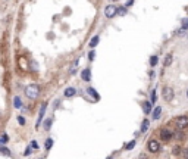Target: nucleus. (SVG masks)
I'll list each match as a JSON object with an SVG mask.
<instances>
[{
    "mask_svg": "<svg viewBox=\"0 0 188 159\" xmlns=\"http://www.w3.org/2000/svg\"><path fill=\"white\" fill-rule=\"evenodd\" d=\"M25 96H27L28 99H31V100H35L37 97L40 96V87L37 84L27 85V87H25Z\"/></svg>",
    "mask_w": 188,
    "mask_h": 159,
    "instance_id": "1",
    "label": "nucleus"
},
{
    "mask_svg": "<svg viewBox=\"0 0 188 159\" xmlns=\"http://www.w3.org/2000/svg\"><path fill=\"white\" fill-rule=\"evenodd\" d=\"M147 149H148V152L156 153V152L160 150V144H159L157 140H150V141L147 143Z\"/></svg>",
    "mask_w": 188,
    "mask_h": 159,
    "instance_id": "2",
    "label": "nucleus"
},
{
    "mask_svg": "<svg viewBox=\"0 0 188 159\" xmlns=\"http://www.w3.org/2000/svg\"><path fill=\"white\" fill-rule=\"evenodd\" d=\"M175 122H177V127L179 130H184L185 127H188V116H178Z\"/></svg>",
    "mask_w": 188,
    "mask_h": 159,
    "instance_id": "3",
    "label": "nucleus"
},
{
    "mask_svg": "<svg viewBox=\"0 0 188 159\" xmlns=\"http://www.w3.org/2000/svg\"><path fill=\"white\" fill-rule=\"evenodd\" d=\"M163 99H165V102H172V99H173V90L170 87H165L163 89Z\"/></svg>",
    "mask_w": 188,
    "mask_h": 159,
    "instance_id": "4",
    "label": "nucleus"
},
{
    "mask_svg": "<svg viewBox=\"0 0 188 159\" xmlns=\"http://www.w3.org/2000/svg\"><path fill=\"white\" fill-rule=\"evenodd\" d=\"M104 15H106V18H113V16L116 15V7H115V6H112V5L106 6V9H104Z\"/></svg>",
    "mask_w": 188,
    "mask_h": 159,
    "instance_id": "5",
    "label": "nucleus"
},
{
    "mask_svg": "<svg viewBox=\"0 0 188 159\" xmlns=\"http://www.w3.org/2000/svg\"><path fill=\"white\" fill-rule=\"evenodd\" d=\"M160 139H162V140H165V141L170 140V139H172V133H170V130H169V128H162V131H160Z\"/></svg>",
    "mask_w": 188,
    "mask_h": 159,
    "instance_id": "6",
    "label": "nucleus"
},
{
    "mask_svg": "<svg viewBox=\"0 0 188 159\" xmlns=\"http://www.w3.org/2000/svg\"><path fill=\"white\" fill-rule=\"evenodd\" d=\"M46 108H47V105L43 103V106H41V109H40V114H38V121H37V127H40V122H41V119H43V116H44V114H46Z\"/></svg>",
    "mask_w": 188,
    "mask_h": 159,
    "instance_id": "7",
    "label": "nucleus"
},
{
    "mask_svg": "<svg viewBox=\"0 0 188 159\" xmlns=\"http://www.w3.org/2000/svg\"><path fill=\"white\" fill-rule=\"evenodd\" d=\"M81 77H82L84 81H90V78H91V72H90V69H88V68H87V69H82Z\"/></svg>",
    "mask_w": 188,
    "mask_h": 159,
    "instance_id": "8",
    "label": "nucleus"
},
{
    "mask_svg": "<svg viewBox=\"0 0 188 159\" xmlns=\"http://www.w3.org/2000/svg\"><path fill=\"white\" fill-rule=\"evenodd\" d=\"M0 155L2 156H12V152L6 147V146H0Z\"/></svg>",
    "mask_w": 188,
    "mask_h": 159,
    "instance_id": "9",
    "label": "nucleus"
},
{
    "mask_svg": "<svg viewBox=\"0 0 188 159\" xmlns=\"http://www.w3.org/2000/svg\"><path fill=\"white\" fill-rule=\"evenodd\" d=\"M13 108H16V109L22 108V100H21L19 96H15V97H13Z\"/></svg>",
    "mask_w": 188,
    "mask_h": 159,
    "instance_id": "10",
    "label": "nucleus"
},
{
    "mask_svg": "<svg viewBox=\"0 0 188 159\" xmlns=\"http://www.w3.org/2000/svg\"><path fill=\"white\" fill-rule=\"evenodd\" d=\"M143 111H144V114H150V112H152V103H150V102H144L143 103Z\"/></svg>",
    "mask_w": 188,
    "mask_h": 159,
    "instance_id": "11",
    "label": "nucleus"
},
{
    "mask_svg": "<svg viewBox=\"0 0 188 159\" xmlns=\"http://www.w3.org/2000/svg\"><path fill=\"white\" fill-rule=\"evenodd\" d=\"M75 93H77V90H75L73 87H68L65 90V97H72V96H75Z\"/></svg>",
    "mask_w": 188,
    "mask_h": 159,
    "instance_id": "12",
    "label": "nucleus"
},
{
    "mask_svg": "<svg viewBox=\"0 0 188 159\" xmlns=\"http://www.w3.org/2000/svg\"><path fill=\"white\" fill-rule=\"evenodd\" d=\"M160 114H162V108L157 106L154 111H153V119H159V118H160Z\"/></svg>",
    "mask_w": 188,
    "mask_h": 159,
    "instance_id": "13",
    "label": "nucleus"
},
{
    "mask_svg": "<svg viewBox=\"0 0 188 159\" xmlns=\"http://www.w3.org/2000/svg\"><path fill=\"white\" fill-rule=\"evenodd\" d=\"M52 146H53V139H47V140H46V144H44L46 150H50V149H52Z\"/></svg>",
    "mask_w": 188,
    "mask_h": 159,
    "instance_id": "14",
    "label": "nucleus"
},
{
    "mask_svg": "<svg viewBox=\"0 0 188 159\" xmlns=\"http://www.w3.org/2000/svg\"><path fill=\"white\" fill-rule=\"evenodd\" d=\"M9 141V136L7 134H2V136H0V144H6Z\"/></svg>",
    "mask_w": 188,
    "mask_h": 159,
    "instance_id": "15",
    "label": "nucleus"
},
{
    "mask_svg": "<svg viewBox=\"0 0 188 159\" xmlns=\"http://www.w3.org/2000/svg\"><path fill=\"white\" fill-rule=\"evenodd\" d=\"M116 14L123 16V15H127V7H116Z\"/></svg>",
    "mask_w": 188,
    "mask_h": 159,
    "instance_id": "16",
    "label": "nucleus"
},
{
    "mask_svg": "<svg viewBox=\"0 0 188 159\" xmlns=\"http://www.w3.org/2000/svg\"><path fill=\"white\" fill-rule=\"evenodd\" d=\"M172 60H173L172 55H168V56H166V59H165V62H163V65H165V66H169V65L172 64Z\"/></svg>",
    "mask_w": 188,
    "mask_h": 159,
    "instance_id": "17",
    "label": "nucleus"
},
{
    "mask_svg": "<svg viewBox=\"0 0 188 159\" xmlns=\"http://www.w3.org/2000/svg\"><path fill=\"white\" fill-rule=\"evenodd\" d=\"M148 125H150V122H148L147 119H144V121H143V125H141V131L146 133V131L148 130Z\"/></svg>",
    "mask_w": 188,
    "mask_h": 159,
    "instance_id": "18",
    "label": "nucleus"
},
{
    "mask_svg": "<svg viewBox=\"0 0 188 159\" xmlns=\"http://www.w3.org/2000/svg\"><path fill=\"white\" fill-rule=\"evenodd\" d=\"M87 91H88V93H90V94H91V96L94 97V99H96V100H98V94H97V91H96V90H94L93 87H90V89H88V90H87Z\"/></svg>",
    "mask_w": 188,
    "mask_h": 159,
    "instance_id": "19",
    "label": "nucleus"
},
{
    "mask_svg": "<svg viewBox=\"0 0 188 159\" xmlns=\"http://www.w3.org/2000/svg\"><path fill=\"white\" fill-rule=\"evenodd\" d=\"M98 40H100V39H98V35L93 37V39H91V41H90V47H96V46H97V43H98Z\"/></svg>",
    "mask_w": 188,
    "mask_h": 159,
    "instance_id": "20",
    "label": "nucleus"
},
{
    "mask_svg": "<svg viewBox=\"0 0 188 159\" xmlns=\"http://www.w3.org/2000/svg\"><path fill=\"white\" fill-rule=\"evenodd\" d=\"M50 125H52V119H46L44 121V130H50Z\"/></svg>",
    "mask_w": 188,
    "mask_h": 159,
    "instance_id": "21",
    "label": "nucleus"
},
{
    "mask_svg": "<svg viewBox=\"0 0 188 159\" xmlns=\"http://www.w3.org/2000/svg\"><path fill=\"white\" fill-rule=\"evenodd\" d=\"M156 64H157V56H152V59H150V65L154 66Z\"/></svg>",
    "mask_w": 188,
    "mask_h": 159,
    "instance_id": "22",
    "label": "nucleus"
},
{
    "mask_svg": "<svg viewBox=\"0 0 188 159\" xmlns=\"http://www.w3.org/2000/svg\"><path fill=\"white\" fill-rule=\"evenodd\" d=\"M150 100H152V103H154L156 102V91L153 90L152 93H150Z\"/></svg>",
    "mask_w": 188,
    "mask_h": 159,
    "instance_id": "23",
    "label": "nucleus"
},
{
    "mask_svg": "<svg viewBox=\"0 0 188 159\" xmlns=\"http://www.w3.org/2000/svg\"><path fill=\"white\" fill-rule=\"evenodd\" d=\"M182 28H184V30H188V18H184V19H182Z\"/></svg>",
    "mask_w": 188,
    "mask_h": 159,
    "instance_id": "24",
    "label": "nucleus"
},
{
    "mask_svg": "<svg viewBox=\"0 0 188 159\" xmlns=\"http://www.w3.org/2000/svg\"><path fill=\"white\" fill-rule=\"evenodd\" d=\"M31 153H32V149H31V147H30V146H28V147H27V149H25V152H24V156H30Z\"/></svg>",
    "mask_w": 188,
    "mask_h": 159,
    "instance_id": "25",
    "label": "nucleus"
},
{
    "mask_svg": "<svg viewBox=\"0 0 188 159\" xmlns=\"http://www.w3.org/2000/svg\"><path fill=\"white\" fill-rule=\"evenodd\" d=\"M18 122H19L21 125H25V119H24V116L19 115V116H18Z\"/></svg>",
    "mask_w": 188,
    "mask_h": 159,
    "instance_id": "26",
    "label": "nucleus"
},
{
    "mask_svg": "<svg viewBox=\"0 0 188 159\" xmlns=\"http://www.w3.org/2000/svg\"><path fill=\"white\" fill-rule=\"evenodd\" d=\"M134 146H135V141H131V143H128V144H127V149L129 150V149H132V147H134Z\"/></svg>",
    "mask_w": 188,
    "mask_h": 159,
    "instance_id": "27",
    "label": "nucleus"
},
{
    "mask_svg": "<svg viewBox=\"0 0 188 159\" xmlns=\"http://www.w3.org/2000/svg\"><path fill=\"white\" fill-rule=\"evenodd\" d=\"M94 58H96V53H94V52H90V55H88V59H90V60H94Z\"/></svg>",
    "mask_w": 188,
    "mask_h": 159,
    "instance_id": "28",
    "label": "nucleus"
},
{
    "mask_svg": "<svg viewBox=\"0 0 188 159\" xmlns=\"http://www.w3.org/2000/svg\"><path fill=\"white\" fill-rule=\"evenodd\" d=\"M31 146H32L34 149H38V144H37V141H32V143H31Z\"/></svg>",
    "mask_w": 188,
    "mask_h": 159,
    "instance_id": "29",
    "label": "nucleus"
},
{
    "mask_svg": "<svg viewBox=\"0 0 188 159\" xmlns=\"http://www.w3.org/2000/svg\"><path fill=\"white\" fill-rule=\"evenodd\" d=\"M179 153V147H175L173 149V155H178Z\"/></svg>",
    "mask_w": 188,
    "mask_h": 159,
    "instance_id": "30",
    "label": "nucleus"
},
{
    "mask_svg": "<svg viewBox=\"0 0 188 159\" xmlns=\"http://www.w3.org/2000/svg\"><path fill=\"white\" fill-rule=\"evenodd\" d=\"M184 32H185V30L182 28V30H179V31H178V35H184Z\"/></svg>",
    "mask_w": 188,
    "mask_h": 159,
    "instance_id": "31",
    "label": "nucleus"
},
{
    "mask_svg": "<svg viewBox=\"0 0 188 159\" xmlns=\"http://www.w3.org/2000/svg\"><path fill=\"white\" fill-rule=\"evenodd\" d=\"M184 156L188 158V149H184Z\"/></svg>",
    "mask_w": 188,
    "mask_h": 159,
    "instance_id": "32",
    "label": "nucleus"
},
{
    "mask_svg": "<svg viewBox=\"0 0 188 159\" xmlns=\"http://www.w3.org/2000/svg\"><path fill=\"white\" fill-rule=\"evenodd\" d=\"M134 3V0H128V2H127V6H131Z\"/></svg>",
    "mask_w": 188,
    "mask_h": 159,
    "instance_id": "33",
    "label": "nucleus"
},
{
    "mask_svg": "<svg viewBox=\"0 0 188 159\" xmlns=\"http://www.w3.org/2000/svg\"><path fill=\"white\" fill-rule=\"evenodd\" d=\"M187 97H188V90H187Z\"/></svg>",
    "mask_w": 188,
    "mask_h": 159,
    "instance_id": "34",
    "label": "nucleus"
}]
</instances>
